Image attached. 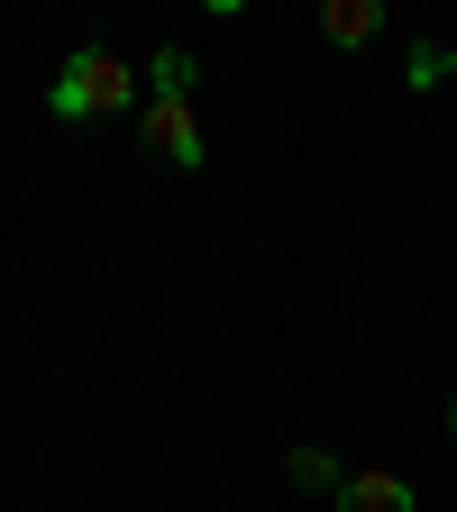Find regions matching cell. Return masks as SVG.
<instances>
[{
	"label": "cell",
	"instance_id": "6da1fadb",
	"mask_svg": "<svg viewBox=\"0 0 457 512\" xmlns=\"http://www.w3.org/2000/svg\"><path fill=\"white\" fill-rule=\"evenodd\" d=\"M138 83H147L138 64H119L110 46H83V55H64V74L46 83V110H55V119H110Z\"/></svg>",
	"mask_w": 457,
	"mask_h": 512
},
{
	"label": "cell",
	"instance_id": "7a4b0ae2",
	"mask_svg": "<svg viewBox=\"0 0 457 512\" xmlns=\"http://www.w3.org/2000/svg\"><path fill=\"white\" fill-rule=\"evenodd\" d=\"M147 147H156L165 165H183V174L211 156V147H202V119H192V92H156V101H147Z\"/></svg>",
	"mask_w": 457,
	"mask_h": 512
},
{
	"label": "cell",
	"instance_id": "3957f363",
	"mask_svg": "<svg viewBox=\"0 0 457 512\" xmlns=\"http://www.w3.org/2000/svg\"><path fill=\"white\" fill-rule=\"evenodd\" d=\"M375 28H384V0H320V37H330L339 55L375 46Z\"/></svg>",
	"mask_w": 457,
	"mask_h": 512
},
{
	"label": "cell",
	"instance_id": "277c9868",
	"mask_svg": "<svg viewBox=\"0 0 457 512\" xmlns=\"http://www.w3.org/2000/svg\"><path fill=\"white\" fill-rule=\"evenodd\" d=\"M339 512H412V485L403 476H339Z\"/></svg>",
	"mask_w": 457,
	"mask_h": 512
},
{
	"label": "cell",
	"instance_id": "5b68a950",
	"mask_svg": "<svg viewBox=\"0 0 457 512\" xmlns=\"http://www.w3.org/2000/svg\"><path fill=\"white\" fill-rule=\"evenodd\" d=\"M284 476H293L302 494H339V458H330V448H293Z\"/></svg>",
	"mask_w": 457,
	"mask_h": 512
},
{
	"label": "cell",
	"instance_id": "8992f818",
	"mask_svg": "<svg viewBox=\"0 0 457 512\" xmlns=\"http://www.w3.org/2000/svg\"><path fill=\"white\" fill-rule=\"evenodd\" d=\"M192 83H202V64H192L183 46H165V55L147 64V92H192Z\"/></svg>",
	"mask_w": 457,
	"mask_h": 512
},
{
	"label": "cell",
	"instance_id": "52a82bcc",
	"mask_svg": "<svg viewBox=\"0 0 457 512\" xmlns=\"http://www.w3.org/2000/svg\"><path fill=\"white\" fill-rule=\"evenodd\" d=\"M439 74H448V55H439V46H412V74H403V83H412V92H430Z\"/></svg>",
	"mask_w": 457,
	"mask_h": 512
},
{
	"label": "cell",
	"instance_id": "ba28073f",
	"mask_svg": "<svg viewBox=\"0 0 457 512\" xmlns=\"http://www.w3.org/2000/svg\"><path fill=\"white\" fill-rule=\"evenodd\" d=\"M202 10H211V19H238V10H247V0H202Z\"/></svg>",
	"mask_w": 457,
	"mask_h": 512
},
{
	"label": "cell",
	"instance_id": "9c48e42d",
	"mask_svg": "<svg viewBox=\"0 0 457 512\" xmlns=\"http://www.w3.org/2000/svg\"><path fill=\"white\" fill-rule=\"evenodd\" d=\"M448 439H457V394H448Z\"/></svg>",
	"mask_w": 457,
	"mask_h": 512
}]
</instances>
